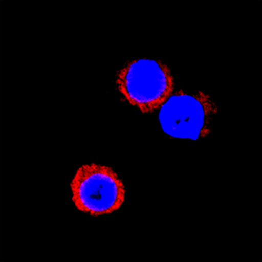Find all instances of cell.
Returning <instances> with one entry per match:
<instances>
[{
	"label": "cell",
	"instance_id": "cell-3",
	"mask_svg": "<svg viewBox=\"0 0 262 262\" xmlns=\"http://www.w3.org/2000/svg\"><path fill=\"white\" fill-rule=\"evenodd\" d=\"M216 107L211 97L202 92H177L160 106L161 129L172 138L198 140L207 136Z\"/></svg>",
	"mask_w": 262,
	"mask_h": 262
},
{
	"label": "cell",
	"instance_id": "cell-1",
	"mask_svg": "<svg viewBox=\"0 0 262 262\" xmlns=\"http://www.w3.org/2000/svg\"><path fill=\"white\" fill-rule=\"evenodd\" d=\"M72 199L76 209L99 216L121 207L126 199L122 180L108 166L84 164L71 182Z\"/></svg>",
	"mask_w": 262,
	"mask_h": 262
},
{
	"label": "cell",
	"instance_id": "cell-2",
	"mask_svg": "<svg viewBox=\"0 0 262 262\" xmlns=\"http://www.w3.org/2000/svg\"><path fill=\"white\" fill-rule=\"evenodd\" d=\"M117 84L125 99L142 113L159 108L173 89L169 68L151 58H140L129 63L119 71Z\"/></svg>",
	"mask_w": 262,
	"mask_h": 262
}]
</instances>
